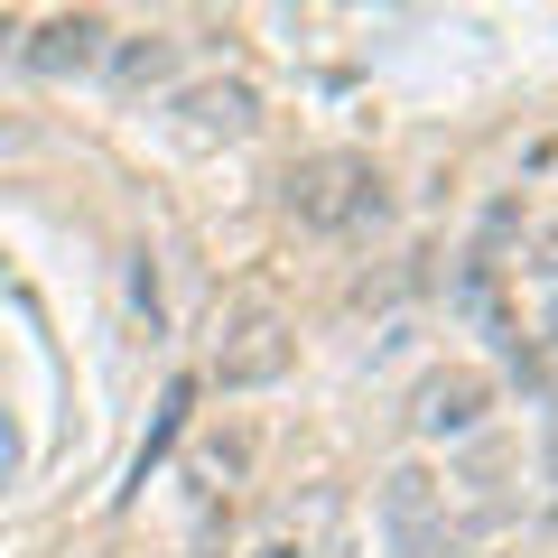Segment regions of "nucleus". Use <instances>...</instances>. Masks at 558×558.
Returning a JSON list of instances; mask_svg holds the SVG:
<instances>
[{"label": "nucleus", "instance_id": "obj_7", "mask_svg": "<svg viewBox=\"0 0 558 558\" xmlns=\"http://www.w3.org/2000/svg\"><path fill=\"white\" fill-rule=\"evenodd\" d=\"M102 65H112V94H159V84H178V38H168V28H149V38H112Z\"/></svg>", "mask_w": 558, "mask_h": 558}, {"label": "nucleus", "instance_id": "obj_1", "mask_svg": "<svg viewBox=\"0 0 558 558\" xmlns=\"http://www.w3.org/2000/svg\"><path fill=\"white\" fill-rule=\"evenodd\" d=\"M279 205H289L307 233H373V223L391 215V186H381L373 159L326 149V159H299L289 178H279Z\"/></svg>", "mask_w": 558, "mask_h": 558}, {"label": "nucleus", "instance_id": "obj_6", "mask_svg": "<svg viewBox=\"0 0 558 558\" xmlns=\"http://www.w3.org/2000/svg\"><path fill=\"white\" fill-rule=\"evenodd\" d=\"M484 410H494V381L484 373H428L410 400L418 438H465V428H484Z\"/></svg>", "mask_w": 558, "mask_h": 558}, {"label": "nucleus", "instance_id": "obj_2", "mask_svg": "<svg viewBox=\"0 0 558 558\" xmlns=\"http://www.w3.org/2000/svg\"><path fill=\"white\" fill-rule=\"evenodd\" d=\"M381 512V539H391V558H447V484L428 475V465H391L373 494Z\"/></svg>", "mask_w": 558, "mask_h": 558}, {"label": "nucleus", "instance_id": "obj_4", "mask_svg": "<svg viewBox=\"0 0 558 558\" xmlns=\"http://www.w3.org/2000/svg\"><path fill=\"white\" fill-rule=\"evenodd\" d=\"M178 131L186 140H252V121H260V94L242 75H215V84H178Z\"/></svg>", "mask_w": 558, "mask_h": 558}, {"label": "nucleus", "instance_id": "obj_5", "mask_svg": "<svg viewBox=\"0 0 558 558\" xmlns=\"http://www.w3.org/2000/svg\"><path fill=\"white\" fill-rule=\"evenodd\" d=\"M279 373H289V326H279L270 307H252V317L223 336L215 381H223V391H260V381H279Z\"/></svg>", "mask_w": 558, "mask_h": 558}, {"label": "nucleus", "instance_id": "obj_3", "mask_svg": "<svg viewBox=\"0 0 558 558\" xmlns=\"http://www.w3.org/2000/svg\"><path fill=\"white\" fill-rule=\"evenodd\" d=\"M102 47H112V20H94V10H57V20L20 28V65L38 84H75L102 65Z\"/></svg>", "mask_w": 558, "mask_h": 558}, {"label": "nucleus", "instance_id": "obj_8", "mask_svg": "<svg viewBox=\"0 0 558 558\" xmlns=\"http://www.w3.org/2000/svg\"><path fill=\"white\" fill-rule=\"evenodd\" d=\"M0 57H20V20H0Z\"/></svg>", "mask_w": 558, "mask_h": 558}]
</instances>
